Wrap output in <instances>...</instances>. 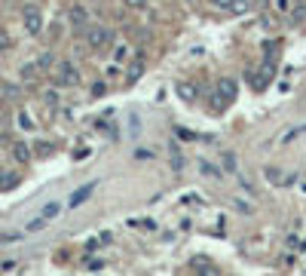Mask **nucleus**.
Segmentation results:
<instances>
[{
  "instance_id": "nucleus-1",
  "label": "nucleus",
  "mask_w": 306,
  "mask_h": 276,
  "mask_svg": "<svg viewBox=\"0 0 306 276\" xmlns=\"http://www.w3.org/2000/svg\"><path fill=\"white\" fill-rule=\"evenodd\" d=\"M110 40H113L110 28H104V25H89L86 28V43L92 49H104V46H110Z\"/></svg>"
},
{
  "instance_id": "nucleus-2",
  "label": "nucleus",
  "mask_w": 306,
  "mask_h": 276,
  "mask_svg": "<svg viewBox=\"0 0 306 276\" xmlns=\"http://www.w3.org/2000/svg\"><path fill=\"white\" fill-rule=\"evenodd\" d=\"M22 19H25V31L31 37H37V34L43 31V16H40V10H37V7H25Z\"/></svg>"
},
{
  "instance_id": "nucleus-3",
  "label": "nucleus",
  "mask_w": 306,
  "mask_h": 276,
  "mask_svg": "<svg viewBox=\"0 0 306 276\" xmlns=\"http://www.w3.org/2000/svg\"><path fill=\"white\" fill-rule=\"evenodd\" d=\"M55 83L58 86H76V83H80V71H76L70 62H61L58 74H55Z\"/></svg>"
},
{
  "instance_id": "nucleus-4",
  "label": "nucleus",
  "mask_w": 306,
  "mask_h": 276,
  "mask_svg": "<svg viewBox=\"0 0 306 276\" xmlns=\"http://www.w3.org/2000/svg\"><path fill=\"white\" fill-rule=\"evenodd\" d=\"M95 190H98V181H89V184H83V187H76V190L70 193V203H67V206H70V209H76V206H83V203L89 200V196H92Z\"/></svg>"
},
{
  "instance_id": "nucleus-5",
  "label": "nucleus",
  "mask_w": 306,
  "mask_h": 276,
  "mask_svg": "<svg viewBox=\"0 0 306 276\" xmlns=\"http://www.w3.org/2000/svg\"><path fill=\"white\" fill-rule=\"evenodd\" d=\"M67 19H70V25H73L76 31H86V28H89V13H86V7H80V4L70 7Z\"/></svg>"
},
{
  "instance_id": "nucleus-6",
  "label": "nucleus",
  "mask_w": 306,
  "mask_h": 276,
  "mask_svg": "<svg viewBox=\"0 0 306 276\" xmlns=\"http://www.w3.org/2000/svg\"><path fill=\"white\" fill-rule=\"evenodd\" d=\"M175 92H178V98H181V101H187V104H193V101H196V95H199V89H196L193 83H190V80H178V83H175Z\"/></svg>"
},
{
  "instance_id": "nucleus-7",
  "label": "nucleus",
  "mask_w": 306,
  "mask_h": 276,
  "mask_svg": "<svg viewBox=\"0 0 306 276\" xmlns=\"http://www.w3.org/2000/svg\"><path fill=\"white\" fill-rule=\"evenodd\" d=\"M217 95H220V98L230 104V101L236 98V83H233V80H226V77H223V80L217 83Z\"/></svg>"
},
{
  "instance_id": "nucleus-8",
  "label": "nucleus",
  "mask_w": 306,
  "mask_h": 276,
  "mask_svg": "<svg viewBox=\"0 0 306 276\" xmlns=\"http://www.w3.org/2000/svg\"><path fill=\"white\" fill-rule=\"evenodd\" d=\"M19 184V175L16 172H0V190H13Z\"/></svg>"
},
{
  "instance_id": "nucleus-9",
  "label": "nucleus",
  "mask_w": 306,
  "mask_h": 276,
  "mask_svg": "<svg viewBox=\"0 0 306 276\" xmlns=\"http://www.w3.org/2000/svg\"><path fill=\"white\" fill-rule=\"evenodd\" d=\"M40 71H43V68H40V65H34V62H31V65H25V68H22V80L34 83V80H37V74H40Z\"/></svg>"
},
{
  "instance_id": "nucleus-10",
  "label": "nucleus",
  "mask_w": 306,
  "mask_h": 276,
  "mask_svg": "<svg viewBox=\"0 0 306 276\" xmlns=\"http://www.w3.org/2000/svg\"><path fill=\"white\" fill-rule=\"evenodd\" d=\"M13 156H16L19 163H25L28 156H31V153H28V144H22V141H19V144H13Z\"/></svg>"
},
{
  "instance_id": "nucleus-11",
  "label": "nucleus",
  "mask_w": 306,
  "mask_h": 276,
  "mask_svg": "<svg viewBox=\"0 0 306 276\" xmlns=\"http://www.w3.org/2000/svg\"><path fill=\"white\" fill-rule=\"evenodd\" d=\"M141 74H144V62H141V59H135V62L129 65V80H138Z\"/></svg>"
},
{
  "instance_id": "nucleus-12",
  "label": "nucleus",
  "mask_w": 306,
  "mask_h": 276,
  "mask_svg": "<svg viewBox=\"0 0 306 276\" xmlns=\"http://www.w3.org/2000/svg\"><path fill=\"white\" fill-rule=\"evenodd\" d=\"M58 212H61V206H58V203H46V206H43V212H40V215H43V218H55V215H58Z\"/></svg>"
},
{
  "instance_id": "nucleus-13",
  "label": "nucleus",
  "mask_w": 306,
  "mask_h": 276,
  "mask_svg": "<svg viewBox=\"0 0 306 276\" xmlns=\"http://www.w3.org/2000/svg\"><path fill=\"white\" fill-rule=\"evenodd\" d=\"M199 169H202V172H205L208 178H220V172H217V169H214V166H211L208 160H202V163H199Z\"/></svg>"
},
{
  "instance_id": "nucleus-14",
  "label": "nucleus",
  "mask_w": 306,
  "mask_h": 276,
  "mask_svg": "<svg viewBox=\"0 0 306 276\" xmlns=\"http://www.w3.org/2000/svg\"><path fill=\"white\" fill-rule=\"evenodd\" d=\"M46 221H49V218H43V215H40V218H34V221L28 224V233H34V230H43V227H46Z\"/></svg>"
},
{
  "instance_id": "nucleus-15",
  "label": "nucleus",
  "mask_w": 306,
  "mask_h": 276,
  "mask_svg": "<svg viewBox=\"0 0 306 276\" xmlns=\"http://www.w3.org/2000/svg\"><path fill=\"white\" fill-rule=\"evenodd\" d=\"M37 65H40L43 71H46V68H52V65H55V59H52V52H43L40 59H37Z\"/></svg>"
},
{
  "instance_id": "nucleus-16",
  "label": "nucleus",
  "mask_w": 306,
  "mask_h": 276,
  "mask_svg": "<svg viewBox=\"0 0 306 276\" xmlns=\"http://www.w3.org/2000/svg\"><path fill=\"white\" fill-rule=\"evenodd\" d=\"M43 101H46L49 107H52V104H58V92H55V89H46V92H43Z\"/></svg>"
},
{
  "instance_id": "nucleus-17",
  "label": "nucleus",
  "mask_w": 306,
  "mask_h": 276,
  "mask_svg": "<svg viewBox=\"0 0 306 276\" xmlns=\"http://www.w3.org/2000/svg\"><path fill=\"white\" fill-rule=\"evenodd\" d=\"M19 126H22V129H34V120H31V117H28L25 111L19 114Z\"/></svg>"
},
{
  "instance_id": "nucleus-18",
  "label": "nucleus",
  "mask_w": 306,
  "mask_h": 276,
  "mask_svg": "<svg viewBox=\"0 0 306 276\" xmlns=\"http://www.w3.org/2000/svg\"><path fill=\"white\" fill-rule=\"evenodd\" d=\"M233 13H248V0H233V7H230Z\"/></svg>"
},
{
  "instance_id": "nucleus-19",
  "label": "nucleus",
  "mask_w": 306,
  "mask_h": 276,
  "mask_svg": "<svg viewBox=\"0 0 306 276\" xmlns=\"http://www.w3.org/2000/svg\"><path fill=\"white\" fill-rule=\"evenodd\" d=\"M223 166H226L230 172H236V156H233V153H223Z\"/></svg>"
},
{
  "instance_id": "nucleus-20",
  "label": "nucleus",
  "mask_w": 306,
  "mask_h": 276,
  "mask_svg": "<svg viewBox=\"0 0 306 276\" xmlns=\"http://www.w3.org/2000/svg\"><path fill=\"white\" fill-rule=\"evenodd\" d=\"M113 59H117V62H126V59H129V46H117V52H113Z\"/></svg>"
},
{
  "instance_id": "nucleus-21",
  "label": "nucleus",
  "mask_w": 306,
  "mask_h": 276,
  "mask_svg": "<svg viewBox=\"0 0 306 276\" xmlns=\"http://www.w3.org/2000/svg\"><path fill=\"white\" fill-rule=\"evenodd\" d=\"M10 43H13V40H10V34L0 28V49H10Z\"/></svg>"
},
{
  "instance_id": "nucleus-22",
  "label": "nucleus",
  "mask_w": 306,
  "mask_h": 276,
  "mask_svg": "<svg viewBox=\"0 0 306 276\" xmlns=\"http://www.w3.org/2000/svg\"><path fill=\"white\" fill-rule=\"evenodd\" d=\"M288 7H291V0H276V10L279 13H288Z\"/></svg>"
},
{
  "instance_id": "nucleus-23",
  "label": "nucleus",
  "mask_w": 306,
  "mask_h": 276,
  "mask_svg": "<svg viewBox=\"0 0 306 276\" xmlns=\"http://www.w3.org/2000/svg\"><path fill=\"white\" fill-rule=\"evenodd\" d=\"M129 7H135V10H141V7H147V0H126Z\"/></svg>"
},
{
  "instance_id": "nucleus-24",
  "label": "nucleus",
  "mask_w": 306,
  "mask_h": 276,
  "mask_svg": "<svg viewBox=\"0 0 306 276\" xmlns=\"http://www.w3.org/2000/svg\"><path fill=\"white\" fill-rule=\"evenodd\" d=\"M297 4H306V0H297Z\"/></svg>"
}]
</instances>
